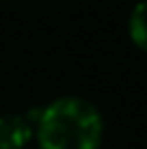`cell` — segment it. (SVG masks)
<instances>
[{"label": "cell", "mask_w": 147, "mask_h": 149, "mask_svg": "<svg viewBox=\"0 0 147 149\" xmlns=\"http://www.w3.org/2000/svg\"><path fill=\"white\" fill-rule=\"evenodd\" d=\"M35 136L39 149H100L104 119L84 97H59L41 108Z\"/></svg>", "instance_id": "cell-1"}, {"label": "cell", "mask_w": 147, "mask_h": 149, "mask_svg": "<svg viewBox=\"0 0 147 149\" xmlns=\"http://www.w3.org/2000/svg\"><path fill=\"white\" fill-rule=\"evenodd\" d=\"M33 136L35 130L24 115L17 112L0 115V149H24Z\"/></svg>", "instance_id": "cell-2"}, {"label": "cell", "mask_w": 147, "mask_h": 149, "mask_svg": "<svg viewBox=\"0 0 147 149\" xmlns=\"http://www.w3.org/2000/svg\"><path fill=\"white\" fill-rule=\"evenodd\" d=\"M128 33L130 39L141 52L147 54V0L134 4V9L130 11L128 17Z\"/></svg>", "instance_id": "cell-3"}, {"label": "cell", "mask_w": 147, "mask_h": 149, "mask_svg": "<svg viewBox=\"0 0 147 149\" xmlns=\"http://www.w3.org/2000/svg\"><path fill=\"white\" fill-rule=\"evenodd\" d=\"M24 149H26V147H24Z\"/></svg>", "instance_id": "cell-4"}]
</instances>
